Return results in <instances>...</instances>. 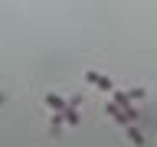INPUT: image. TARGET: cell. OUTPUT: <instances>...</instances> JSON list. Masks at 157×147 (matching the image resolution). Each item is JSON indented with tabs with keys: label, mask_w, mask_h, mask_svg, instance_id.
<instances>
[{
	"label": "cell",
	"mask_w": 157,
	"mask_h": 147,
	"mask_svg": "<svg viewBox=\"0 0 157 147\" xmlns=\"http://www.w3.org/2000/svg\"><path fill=\"white\" fill-rule=\"evenodd\" d=\"M85 82H88V85H95L98 92H115L111 78H108V75H101V72H85Z\"/></svg>",
	"instance_id": "cell-1"
},
{
	"label": "cell",
	"mask_w": 157,
	"mask_h": 147,
	"mask_svg": "<svg viewBox=\"0 0 157 147\" xmlns=\"http://www.w3.org/2000/svg\"><path fill=\"white\" fill-rule=\"evenodd\" d=\"M111 101L121 105L124 111H131V101H134V98H131V92H111Z\"/></svg>",
	"instance_id": "cell-2"
},
{
	"label": "cell",
	"mask_w": 157,
	"mask_h": 147,
	"mask_svg": "<svg viewBox=\"0 0 157 147\" xmlns=\"http://www.w3.org/2000/svg\"><path fill=\"white\" fill-rule=\"evenodd\" d=\"M46 108H49V111H66L69 101H66V98H59V95H46Z\"/></svg>",
	"instance_id": "cell-3"
},
{
	"label": "cell",
	"mask_w": 157,
	"mask_h": 147,
	"mask_svg": "<svg viewBox=\"0 0 157 147\" xmlns=\"http://www.w3.org/2000/svg\"><path fill=\"white\" fill-rule=\"evenodd\" d=\"M62 124H66V121H62V115H59V111H52V118H49V134L59 137V134H62Z\"/></svg>",
	"instance_id": "cell-4"
},
{
	"label": "cell",
	"mask_w": 157,
	"mask_h": 147,
	"mask_svg": "<svg viewBox=\"0 0 157 147\" xmlns=\"http://www.w3.org/2000/svg\"><path fill=\"white\" fill-rule=\"evenodd\" d=\"M124 134H128V141H131L134 147H144V134H141L134 124H128V127H124Z\"/></svg>",
	"instance_id": "cell-5"
},
{
	"label": "cell",
	"mask_w": 157,
	"mask_h": 147,
	"mask_svg": "<svg viewBox=\"0 0 157 147\" xmlns=\"http://www.w3.org/2000/svg\"><path fill=\"white\" fill-rule=\"evenodd\" d=\"M59 115H62V121H66L69 127H75V124H78V108H72V105H69L66 111H59Z\"/></svg>",
	"instance_id": "cell-6"
},
{
	"label": "cell",
	"mask_w": 157,
	"mask_h": 147,
	"mask_svg": "<svg viewBox=\"0 0 157 147\" xmlns=\"http://www.w3.org/2000/svg\"><path fill=\"white\" fill-rule=\"evenodd\" d=\"M144 95H147L144 88H131V98H134V101H141V98H144Z\"/></svg>",
	"instance_id": "cell-7"
}]
</instances>
